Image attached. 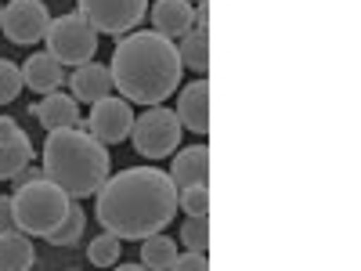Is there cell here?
I'll return each instance as SVG.
<instances>
[{
    "instance_id": "6da1fadb",
    "label": "cell",
    "mask_w": 361,
    "mask_h": 271,
    "mask_svg": "<svg viewBox=\"0 0 361 271\" xmlns=\"http://www.w3.org/2000/svg\"><path fill=\"white\" fill-rule=\"evenodd\" d=\"M94 214L105 231H112L123 243L166 231L177 217V185L166 170L156 167H130L123 174H112L94 192Z\"/></svg>"
},
{
    "instance_id": "7a4b0ae2",
    "label": "cell",
    "mask_w": 361,
    "mask_h": 271,
    "mask_svg": "<svg viewBox=\"0 0 361 271\" xmlns=\"http://www.w3.org/2000/svg\"><path fill=\"white\" fill-rule=\"evenodd\" d=\"M180 54L177 44L166 40L156 29H137L123 33V40L112 51V87L130 105H163L173 90L180 87Z\"/></svg>"
},
{
    "instance_id": "3957f363",
    "label": "cell",
    "mask_w": 361,
    "mask_h": 271,
    "mask_svg": "<svg viewBox=\"0 0 361 271\" xmlns=\"http://www.w3.org/2000/svg\"><path fill=\"white\" fill-rule=\"evenodd\" d=\"M112 170L109 145H102L90 131L80 127H62L47 131L44 145V174L58 188H66L73 199H90Z\"/></svg>"
},
{
    "instance_id": "277c9868",
    "label": "cell",
    "mask_w": 361,
    "mask_h": 271,
    "mask_svg": "<svg viewBox=\"0 0 361 271\" xmlns=\"http://www.w3.org/2000/svg\"><path fill=\"white\" fill-rule=\"evenodd\" d=\"M69 206H73V195L66 188H58L54 181H47V177L33 181V185L15 188V195H11V210H15L18 231L40 235V239L66 221Z\"/></svg>"
},
{
    "instance_id": "5b68a950",
    "label": "cell",
    "mask_w": 361,
    "mask_h": 271,
    "mask_svg": "<svg viewBox=\"0 0 361 271\" xmlns=\"http://www.w3.org/2000/svg\"><path fill=\"white\" fill-rule=\"evenodd\" d=\"M44 40H47V54L54 58L58 66H73L76 69L83 62H94V54H98V29L90 25L80 11L51 18Z\"/></svg>"
},
{
    "instance_id": "8992f818",
    "label": "cell",
    "mask_w": 361,
    "mask_h": 271,
    "mask_svg": "<svg viewBox=\"0 0 361 271\" xmlns=\"http://www.w3.org/2000/svg\"><path fill=\"white\" fill-rule=\"evenodd\" d=\"M180 119L173 109L166 105H148L141 116H134V127H130V141L145 159H166L177 152L180 145Z\"/></svg>"
},
{
    "instance_id": "52a82bcc",
    "label": "cell",
    "mask_w": 361,
    "mask_h": 271,
    "mask_svg": "<svg viewBox=\"0 0 361 271\" xmlns=\"http://www.w3.org/2000/svg\"><path fill=\"white\" fill-rule=\"evenodd\" d=\"M76 11L94 25L98 33L123 37V33L141 25V18L148 15V0H80Z\"/></svg>"
},
{
    "instance_id": "ba28073f",
    "label": "cell",
    "mask_w": 361,
    "mask_h": 271,
    "mask_svg": "<svg viewBox=\"0 0 361 271\" xmlns=\"http://www.w3.org/2000/svg\"><path fill=\"white\" fill-rule=\"evenodd\" d=\"M80 131H90L102 145H119L130 138V127H134V109L127 98H102L90 105V116H80Z\"/></svg>"
},
{
    "instance_id": "9c48e42d",
    "label": "cell",
    "mask_w": 361,
    "mask_h": 271,
    "mask_svg": "<svg viewBox=\"0 0 361 271\" xmlns=\"http://www.w3.org/2000/svg\"><path fill=\"white\" fill-rule=\"evenodd\" d=\"M51 25V11L44 0H11L0 15V29H4V37L18 47H33L44 40Z\"/></svg>"
},
{
    "instance_id": "30bf717a",
    "label": "cell",
    "mask_w": 361,
    "mask_h": 271,
    "mask_svg": "<svg viewBox=\"0 0 361 271\" xmlns=\"http://www.w3.org/2000/svg\"><path fill=\"white\" fill-rule=\"evenodd\" d=\"M33 163V141L11 116H0V181H11L22 167Z\"/></svg>"
},
{
    "instance_id": "8fae6325",
    "label": "cell",
    "mask_w": 361,
    "mask_h": 271,
    "mask_svg": "<svg viewBox=\"0 0 361 271\" xmlns=\"http://www.w3.org/2000/svg\"><path fill=\"white\" fill-rule=\"evenodd\" d=\"M177 119H180V127L206 138L209 134V80L199 76L195 83H188L185 90H180V98H177Z\"/></svg>"
},
{
    "instance_id": "7c38bea8",
    "label": "cell",
    "mask_w": 361,
    "mask_h": 271,
    "mask_svg": "<svg viewBox=\"0 0 361 271\" xmlns=\"http://www.w3.org/2000/svg\"><path fill=\"white\" fill-rule=\"evenodd\" d=\"M29 116H37V124L44 131H62V127H76L80 124V109H76V98L73 95H62V90H51L44 95Z\"/></svg>"
},
{
    "instance_id": "4fadbf2b",
    "label": "cell",
    "mask_w": 361,
    "mask_h": 271,
    "mask_svg": "<svg viewBox=\"0 0 361 271\" xmlns=\"http://www.w3.org/2000/svg\"><path fill=\"white\" fill-rule=\"evenodd\" d=\"M69 87H73V98L83 102V105H94L102 98L112 95V73L109 66H98V62H83L73 69L69 76Z\"/></svg>"
},
{
    "instance_id": "5bb4252c",
    "label": "cell",
    "mask_w": 361,
    "mask_h": 271,
    "mask_svg": "<svg viewBox=\"0 0 361 271\" xmlns=\"http://www.w3.org/2000/svg\"><path fill=\"white\" fill-rule=\"evenodd\" d=\"M195 25V8L188 0H156L152 8V29L166 40H180Z\"/></svg>"
},
{
    "instance_id": "9a60e30c",
    "label": "cell",
    "mask_w": 361,
    "mask_h": 271,
    "mask_svg": "<svg viewBox=\"0 0 361 271\" xmlns=\"http://www.w3.org/2000/svg\"><path fill=\"white\" fill-rule=\"evenodd\" d=\"M170 181L177 188L206 185V181H209V148L206 145H192V148H185V152H173Z\"/></svg>"
},
{
    "instance_id": "2e32d148",
    "label": "cell",
    "mask_w": 361,
    "mask_h": 271,
    "mask_svg": "<svg viewBox=\"0 0 361 271\" xmlns=\"http://www.w3.org/2000/svg\"><path fill=\"white\" fill-rule=\"evenodd\" d=\"M22 83L29 90H37V95H51V90H58V87L66 83V73H62V66H58L47 51H40V54H29L25 58Z\"/></svg>"
},
{
    "instance_id": "e0dca14e",
    "label": "cell",
    "mask_w": 361,
    "mask_h": 271,
    "mask_svg": "<svg viewBox=\"0 0 361 271\" xmlns=\"http://www.w3.org/2000/svg\"><path fill=\"white\" fill-rule=\"evenodd\" d=\"M33 264H37V250L25 231L18 228L0 231V271H29Z\"/></svg>"
},
{
    "instance_id": "ac0fdd59",
    "label": "cell",
    "mask_w": 361,
    "mask_h": 271,
    "mask_svg": "<svg viewBox=\"0 0 361 271\" xmlns=\"http://www.w3.org/2000/svg\"><path fill=\"white\" fill-rule=\"evenodd\" d=\"M173 260H177V243L170 235L156 231V235L141 239V267H148V271H170Z\"/></svg>"
},
{
    "instance_id": "d6986e66",
    "label": "cell",
    "mask_w": 361,
    "mask_h": 271,
    "mask_svg": "<svg viewBox=\"0 0 361 271\" xmlns=\"http://www.w3.org/2000/svg\"><path fill=\"white\" fill-rule=\"evenodd\" d=\"M180 66H188L192 73L206 76L209 73V37H206V29H188L185 37H180Z\"/></svg>"
},
{
    "instance_id": "ffe728a7",
    "label": "cell",
    "mask_w": 361,
    "mask_h": 271,
    "mask_svg": "<svg viewBox=\"0 0 361 271\" xmlns=\"http://www.w3.org/2000/svg\"><path fill=\"white\" fill-rule=\"evenodd\" d=\"M83 228H87V214H83L80 203H73L69 214H66V221L58 224L54 231H47L44 239H47L51 246H58V250H69V246H76L80 239H83Z\"/></svg>"
},
{
    "instance_id": "44dd1931",
    "label": "cell",
    "mask_w": 361,
    "mask_h": 271,
    "mask_svg": "<svg viewBox=\"0 0 361 271\" xmlns=\"http://www.w3.org/2000/svg\"><path fill=\"white\" fill-rule=\"evenodd\" d=\"M119 246H123V239H116L112 231L102 228V235L90 239L87 260H90V264H98V267H116V264H119Z\"/></svg>"
},
{
    "instance_id": "7402d4cb",
    "label": "cell",
    "mask_w": 361,
    "mask_h": 271,
    "mask_svg": "<svg viewBox=\"0 0 361 271\" xmlns=\"http://www.w3.org/2000/svg\"><path fill=\"white\" fill-rule=\"evenodd\" d=\"M180 243L188 250H209V217L206 214H192L185 224H180Z\"/></svg>"
},
{
    "instance_id": "603a6c76",
    "label": "cell",
    "mask_w": 361,
    "mask_h": 271,
    "mask_svg": "<svg viewBox=\"0 0 361 271\" xmlns=\"http://www.w3.org/2000/svg\"><path fill=\"white\" fill-rule=\"evenodd\" d=\"M177 210L185 214H209V185H188V188H177Z\"/></svg>"
},
{
    "instance_id": "cb8c5ba5",
    "label": "cell",
    "mask_w": 361,
    "mask_h": 271,
    "mask_svg": "<svg viewBox=\"0 0 361 271\" xmlns=\"http://www.w3.org/2000/svg\"><path fill=\"white\" fill-rule=\"evenodd\" d=\"M22 95V69L0 58V105H11Z\"/></svg>"
},
{
    "instance_id": "d4e9b609",
    "label": "cell",
    "mask_w": 361,
    "mask_h": 271,
    "mask_svg": "<svg viewBox=\"0 0 361 271\" xmlns=\"http://www.w3.org/2000/svg\"><path fill=\"white\" fill-rule=\"evenodd\" d=\"M173 267H177V271H206L209 260H206L202 250H188L185 257H177V260H173Z\"/></svg>"
},
{
    "instance_id": "484cf974",
    "label": "cell",
    "mask_w": 361,
    "mask_h": 271,
    "mask_svg": "<svg viewBox=\"0 0 361 271\" xmlns=\"http://www.w3.org/2000/svg\"><path fill=\"white\" fill-rule=\"evenodd\" d=\"M40 177H47V174H44V167H33V163H29V167H22V170L11 177V185H15V188H22V185H33V181H40Z\"/></svg>"
},
{
    "instance_id": "4316f807",
    "label": "cell",
    "mask_w": 361,
    "mask_h": 271,
    "mask_svg": "<svg viewBox=\"0 0 361 271\" xmlns=\"http://www.w3.org/2000/svg\"><path fill=\"white\" fill-rule=\"evenodd\" d=\"M15 224V210H11V195H0V231H11Z\"/></svg>"
},
{
    "instance_id": "83f0119b",
    "label": "cell",
    "mask_w": 361,
    "mask_h": 271,
    "mask_svg": "<svg viewBox=\"0 0 361 271\" xmlns=\"http://www.w3.org/2000/svg\"><path fill=\"white\" fill-rule=\"evenodd\" d=\"M195 29H209V4H195Z\"/></svg>"
},
{
    "instance_id": "f1b7e54d",
    "label": "cell",
    "mask_w": 361,
    "mask_h": 271,
    "mask_svg": "<svg viewBox=\"0 0 361 271\" xmlns=\"http://www.w3.org/2000/svg\"><path fill=\"white\" fill-rule=\"evenodd\" d=\"M188 4H192V8H195V4H206V0H188Z\"/></svg>"
},
{
    "instance_id": "f546056e",
    "label": "cell",
    "mask_w": 361,
    "mask_h": 271,
    "mask_svg": "<svg viewBox=\"0 0 361 271\" xmlns=\"http://www.w3.org/2000/svg\"><path fill=\"white\" fill-rule=\"evenodd\" d=\"M0 15H4V8H0Z\"/></svg>"
}]
</instances>
